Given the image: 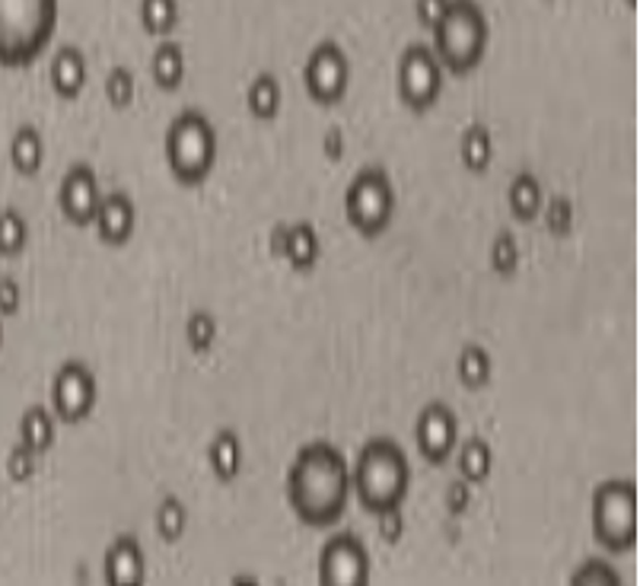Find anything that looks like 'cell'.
Wrapping results in <instances>:
<instances>
[{"label":"cell","mask_w":640,"mask_h":586,"mask_svg":"<svg viewBox=\"0 0 640 586\" xmlns=\"http://www.w3.org/2000/svg\"><path fill=\"white\" fill-rule=\"evenodd\" d=\"M350 495V463L335 443L313 440L296 453L288 471V500L300 523L313 529L335 527L348 510Z\"/></svg>","instance_id":"6da1fadb"},{"label":"cell","mask_w":640,"mask_h":586,"mask_svg":"<svg viewBox=\"0 0 640 586\" xmlns=\"http://www.w3.org/2000/svg\"><path fill=\"white\" fill-rule=\"evenodd\" d=\"M350 488L364 510L379 513L389 507H402L411 488V466L405 449L389 437L367 440L350 466Z\"/></svg>","instance_id":"7a4b0ae2"},{"label":"cell","mask_w":640,"mask_h":586,"mask_svg":"<svg viewBox=\"0 0 640 586\" xmlns=\"http://www.w3.org/2000/svg\"><path fill=\"white\" fill-rule=\"evenodd\" d=\"M55 30L58 0H0V64H32L48 48Z\"/></svg>","instance_id":"3957f363"},{"label":"cell","mask_w":640,"mask_h":586,"mask_svg":"<svg viewBox=\"0 0 640 586\" xmlns=\"http://www.w3.org/2000/svg\"><path fill=\"white\" fill-rule=\"evenodd\" d=\"M491 26L478 0H449L446 13L434 26V52L443 67L468 74L488 52Z\"/></svg>","instance_id":"277c9868"},{"label":"cell","mask_w":640,"mask_h":586,"mask_svg":"<svg viewBox=\"0 0 640 586\" xmlns=\"http://www.w3.org/2000/svg\"><path fill=\"white\" fill-rule=\"evenodd\" d=\"M166 163L175 182L202 185L217 163V131L202 109H182L166 128Z\"/></svg>","instance_id":"5b68a950"},{"label":"cell","mask_w":640,"mask_h":586,"mask_svg":"<svg viewBox=\"0 0 640 586\" xmlns=\"http://www.w3.org/2000/svg\"><path fill=\"white\" fill-rule=\"evenodd\" d=\"M593 539L609 555H625L638 545V485L631 478H609L593 488L589 500Z\"/></svg>","instance_id":"8992f818"},{"label":"cell","mask_w":640,"mask_h":586,"mask_svg":"<svg viewBox=\"0 0 640 586\" xmlns=\"http://www.w3.org/2000/svg\"><path fill=\"white\" fill-rule=\"evenodd\" d=\"M345 217L360 236L373 239L389 230L395 217V188L382 166H364L345 188Z\"/></svg>","instance_id":"52a82bcc"},{"label":"cell","mask_w":640,"mask_h":586,"mask_svg":"<svg viewBox=\"0 0 640 586\" xmlns=\"http://www.w3.org/2000/svg\"><path fill=\"white\" fill-rule=\"evenodd\" d=\"M399 96L408 109L424 112L437 106L443 93V64H440L434 45L427 42H411L399 55Z\"/></svg>","instance_id":"ba28073f"},{"label":"cell","mask_w":640,"mask_h":586,"mask_svg":"<svg viewBox=\"0 0 640 586\" xmlns=\"http://www.w3.org/2000/svg\"><path fill=\"white\" fill-rule=\"evenodd\" d=\"M99 402V382L84 360H64L52 380V411L64 424L87 421Z\"/></svg>","instance_id":"9c48e42d"},{"label":"cell","mask_w":640,"mask_h":586,"mask_svg":"<svg viewBox=\"0 0 640 586\" xmlns=\"http://www.w3.org/2000/svg\"><path fill=\"white\" fill-rule=\"evenodd\" d=\"M303 87L322 106H332V102H338L348 93L350 61L338 42L325 39V42H319L306 55V64H303Z\"/></svg>","instance_id":"30bf717a"},{"label":"cell","mask_w":640,"mask_h":586,"mask_svg":"<svg viewBox=\"0 0 640 586\" xmlns=\"http://www.w3.org/2000/svg\"><path fill=\"white\" fill-rule=\"evenodd\" d=\"M322 586H367L370 584V552L354 532H335L319 552Z\"/></svg>","instance_id":"8fae6325"},{"label":"cell","mask_w":640,"mask_h":586,"mask_svg":"<svg viewBox=\"0 0 640 586\" xmlns=\"http://www.w3.org/2000/svg\"><path fill=\"white\" fill-rule=\"evenodd\" d=\"M414 443H417V453L431 466H443L459 446V417H456V411L449 409L446 402H431L414 421Z\"/></svg>","instance_id":"7c38bea8"},{"label":"cell","mask_w":640,"mask_h":586,"mask_svg":"<svg viewBox=\"0 0 640 586\" xmlns=\"http://www.w3.org/2000/svg\"><path fill=\"white\" fill-rule=\"evenodd\" d=\"M99 176L89 163H74L64 178H61L58 188V207L64 214L67 224L74 227H93V217H96V207H99Z\"/></svg>","instance_id":"4fadbf2b"},{"label":"cell","mask_w":640,"mask_h":586,"mask_svg":"<svg viewBox=\"0 0 640 586\" xmlns=\"http://www.w3.org/2000/svg\"><path fill=\"white\" fill-rule=\"evenodd\" d=\"M102 577L109 586H141L147 580V557L141 542L124 532L116 535L102 557Z\"/></svg>","instance_id":"5bb4252c"},{"label":"cell","mask_w":640,"mask_h":586,"mask_svg":"<svg viewBox=\"0 0 640 586\" xmlns=\"http://www.w3.org/2000/svg\"><path fill=\"white\" fill-rule=\"evenodd\" d=\"M134 224H138V210H134L131 195H124V192H106L99 198L93 227H96V236L106 246H124L134 236Z\"/></svg>","instance_id":"9a60e30c"},{"label":"cell","mask_w":640,"mask_h":586,"mask_svg":"<svg viewBox=\"0 0 640 586\" xmlns=\"http://www.w3.org/2000/svg\"><path fill=\"white\" fill-rule=\"evenodd\" d=\"M87 55L74 45H61L52 58V87L61 99H74L80 96V89L87 87Z\"/></svg>","instance_id":"2e32d148"},{"label":"cell","mask_w":640,"mask_h":586,"mask_svg":"<svg viewBox=\"0 0 640 586\" xmlns=\"http://www.w3.org/2000/svg\"><path fill=\"white\" fill-rule=\"evenodd\" d=\"M322 256L319 234L313 224H288V236H284V252L281 259L291 264L293 271H313Z\"/></svg>","instance_id":"e0dca14e"},{"label":"cell","mask_w":640,"mask_h":586,"mask_svg":"<svg viewBox=\"0 0 640 586\" xmlns=\"http://www.w3.org/2000/svg\"><path fill=\"white\" fill-rule=\"evenodd\" d=\"M207 466L217 481H234L242 469V440L236 431H217L207 446Z\"/></svg>","instance_id":"ac0fdd59"},{"label":"cell","mask_w":640,"mask_h":586,"mask_svg":"<svg viewBox=\"0 0 640 586\" xmlns=\"http://www.w3.org/2000/svg\"><path fill=\"white\" fill-rule=\"evenodd\" d=\"M20 443L35 456L55 446V411L45 405H30L20 417Z\"/></svg>","instance_id":"d6986e66"},{"label":"cell","mask_w":640,"mask_h":586,"mask_svg":"<svg viewBox=\"0 0 640 586\" xmlns=\"http://www.w3.org/2000/svg\"><path fill=\"white\" fill-rule=\"evenodd\" d=\"M45 160V144L35 124H20L10 138V163L20 176H35Z\"/></svg>","instance_id":"ffe728a7"},{"label":"cell","mask_w":640,"mask_h":586,"mask_svg":"<svg viewBox=\"0 0 640 586\" xmlns=\"http://www.w3.org/2000/svg\"><path fill=\"white\" fill-rule=\"evenodd\" d=\"M507 202H510V210L517 220H535L542 214V205H545V195H542V182L532 176L529 170L517 173L510 178V188H507Z\"/></svg>","instance_id":"44dd1931"},{"label":"cell","mask_w":640,"mask_h":586,"mask_svg":"<svg viewBox=\"0 0 640 586\" xmlns=\"http://www.w3.org/2000/svg\"><path fill=\"white\" fill-rule=\"evenodd\" d=\"M150 74L153 80L163 89H178L185 80V52L182 45L173 39H163L156 48H153V58H150Z\"/></svg>","instance_id":"7402d4cb"},{"label":"cell","mask_w":640,"mask_h":586,"mask_svg":"<svg viewBox=\"0 0 640 586\" xmlns=\"http://www.w3.org/2000/svg\"><path fill=\"white\" fill-rule=\"evenodd\" d=\"M456 466H459V478H466L468 485L488 481V475L495 469V449H491V443L481 437H468L459 446Z\"/></svg>","instance_id":"603a6c76"},{"label":"cell","mask_w":640,"mask_h":586,"mask_svg":"<svg viewBox=\"0 0 640 586\" xmlns=\"http://www.w3.org/2000/svg\"><path fill=\"white\" fill-rule=\"evenodd\" d=\"M459 160L468 173H485L495 160V138L485 124H468L459 141Z\"/></svg>","instance_id":"cb8c5ba5"},{"label":"cell","mask_w":640,"mask_h":586,"mask_svg":"<svg viewBox=\"0 0 640 586\" xmlns=\"http://www.w3.org/2000/svg\"><path fill=\"white\" fill-rule=\"evenodd\" d=\"M281 80L271 74V70H262L259 77H252V84L246 89V102H249V112L262 121H271V118L281 112Z\"/></svg>","instance_id":"d4e9b609"},{"label":"cell","mask_w":640,"mask_h":586,"mask_svg":"<svg viewBox=\"0 0 640 586\" xmlns=\"http://www.w3.org/2000/svg\"><path fill=\"white\" fill-rule=\"evenodd\" d=\"M456 377L466 389H481L491 382V354L481 345H466L456 357Z\"/></svg>","instance_id":"484cf974"},{"label":"cell","mask_w":640,"mask_h":586,"mask_svg":"<svg viewBox=\"0 0 640 586\" xmlns=\"http://www.w3.org/2000/svg\"><path fill=\"white\" fill-rule=\"evenodd\" d=\"M30 242V224L17 207L0 210V259L3 256H20Z\"/></svg>","instance_id":"4316f807"},{"label":"cell","mask_w":640,"mask_h":586,"mask_svg":"<svg viewBox=\"0 0 640 586\" xmlns=\"http://www.w3.org/2000/svg\"><path fill=\"white\" fill-rule=\"evenodd\" d=\"M153 527H156V532H160L166 542H178V539L185 535V527H188V510H185V503L175 498V495H166V498L160 500L156 513H153Z\"/></svg>","instance_id":"83f0119b"},{"label":"cell","mask_w":640,"mask_h":586,"mask_svg":"<svg viewBox=\"0 0 640 586\" xmlns=\"http://www.w3.org/2000/svg\"><path fill=\"white\" fill-rule=\"evenodd\" d=\"M141 23L153 35H170L178 26V0H141Z\"/></svg>","instance_id":"f1b7e54d"},{"label":"cell","mask_w":640,"mask_h":586,"mask_svg":"<svg viewBox=\"0 0 640 586\" xmlns=\"http://www.w3.org/2000/svg\"><path fill=\"white\" fill-rule=\"evenodd\" d=\"M185 341L195 354H207L217 341V319L207 313V310H195L188 319H185Z\"/></svg>","instance_id":"f546056e"},{"label":"cell","mask_w":640,"mask_h":586,"mask_svg":"<svg viewBox=\"0 0 640 586\" xmlns=\"http://www.w3.org/2000/svg\"><path fill=\"white\" fill-rule=\"evenodd\" d=\"M574 586H621V574L603 557H589L571 574Z\"/></svg>","instance_id":"4dcf8cb0"},{"label":"cell","mask_w":640,"mask_h":586,"mask_svg":"<svg viewBox=\"0 0 640 586\" xmlns=\"http://www.w3.org/2000/svg\"><path fill=\"white\" fill-rule=\"evenodd\" d=\"M517 264H520V242H517V236L510 234V230L497 234L495 242H491V268L500 278H510L517 271Z\"/></svg>","instance_id":"1f68e13d"},{"label":"cell","mask_w":640,"mask_h":586,"mask_svg":"<svg viewBox=\"0 0 640 586\" xmlns=\"http://www.w3.org/2000/svg\"><path fill=\"white\" fill-rule=\"evenodd\" d=\"M134 74H131V67H124V64H116V67H109V74H106V96H109V102L118 106V109H124V106H131V99H134Z\"/></svg>","instance_id":"d6a6232c"},{"label":"cell","mask_w":640,"mask_h":586,"mask_svg":"<svg viewBox=\"0 0 640 586\" xmlns=\"http://www.w3.org/2000/svg\"><path fill=\"white\" fill-rule=\"evenodd\" d=\"M542 210H545V227L554 236H564L574 230V205H571V198H552L549 205H542Z\"/></svg>","instance_id":"836d02e7"},{"label":"cell","mask_w":640,"mask_h":586,"mask_svg":"<svg viewBox=\"0 0 640 586\" xmlns=\"http://www.w3.org/2000/svg\"><path fill=\"white\" fill-rule=\"evenodd\" d=\"M35 453L26 449L23 443H17L13 449H10V456H7V475L13 478V481H30L32 475H35Z\"/></svg>","instance_id":"e575fe53"},{"label":"cell","mask_w":640,"mask_h":586,"mask_svg":"<svg viewBox=\"0 0 640 586\" xmlns=\"http://www.w3.org/2000/svg\"><path fill=\"white\" fill-rule=\"evenodd\" d=\"M377 517H379V535H382L386 542H399L402 532H405V513H402V507L379 510Z\"/></svg>","instance_id":"d590c367"},{"label":"cell","mask_w":640,"mask_h":586,"mask_svg":"<svg viewBox=\"0 0 640 586\" xmlns=\"http://www.w3.org/2000/svg\"><path fill=\"white\" fill-rule=\"evenodd\" d=\"M23 303V291L13 278H0V316H17Z\"/></svg>","instance_id":"8d00e7d4"},{"label":"cell","mask_w":640,"mask_h":586,"mask_svg":"<svg viewBox=\"0 0 640 586\" xmlns=\"http://www.w3.org/2000/svg\"><path fill=\"white\" fill-rule=\"evenodd\" d=\"M468 507H471V485L466 478H456L446 491V510L449 513H466Z\"/></svg>","instance_id":"74e56055"},{"label":"cell","mask_w":640,"mask_h":586,"mask_svg":"<svg viewBox=\"0 0 640 586\" xmlns=\"http://www.w3.org/2000/svg\"><path fill=\"white\" fill-rule=\"evenodd\" d=\"M446 7H449V0H414V13H417V20H421L427 30L437 26L440 17L446 13Z\"/></svg>","instance_id":"f35d334b"},{"label":"cell","mask_w":640,"mask_h":586,"mask_svg":"<svg viewBox=\"0 0 640 586\" xmlns=\"http://www.w3.org/2000/svg\"><path fill=\"white\" fill-rule=\"evenodd\" d=\"M322 144H325V153H328L332 160H338V156H341V150H345V138H341V131H338V128H332V131L325 134V141H322Z\"/></svg>","instance_id":"ab89813d"},{"label":"cell","mask_w":640,"mask_h":586,"mask_svg":"<svg viewBox=\"0 0 640 586\" xmlns=\"http://www.w3.org/2000/svg\"><path fill=\"white\" fill-rule=\"evenodd\" d=\"M284 236H288V224H278V227L271 230V256H278V259H281V252H284Z\"/></svg>","instance_id":"60d3db41"},{"label":"cell","mask_w":640,"mask_h":586,"mask_svg":"<svg viewBox=\"0 0 640 586\" xmlns=\"http://www.w3.org/2000/svg\"><path fill=\"white\" fill-rule=\"evenodd\" d=\"M0 348H3V316H0Z\"/></svg>","instance_id":"b9f144b4"},{"label":"cell","mask_w":640,"mask_h":586,"mask_svg":"<svg viewBox=\"0 0 640 586\" xmlns=\"http://www.w3.org/2000/svg\"><path fill=\"white\" fill-rule=\"evenodd\" d=\"M628 3H631V7H638V0H628Z\"/></svg>","instance_id":"7bdbcfd3"}]
</instances>
